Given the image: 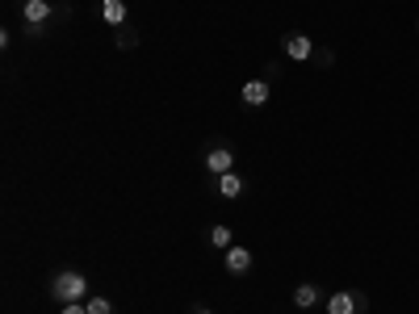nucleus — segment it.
Masks as SVG:
<instances>
[{
  "label": "nucleus",
  "instance_id": "f257e3e1",
  "mask_svg": "<svg viewBox=\"0 0 419 314\" xmlns=\"http://www.w3.org/2000/svg\"><path fill=\"white\" fill-rule=\"evenodd\" d=\"M50 293H55V302H63V306H67V302H89V298H93V293H89V276H84V272H55V276H50Z\"/></svg>",
  "mask_w": 419,
  "mask_h": 314
},
{
  "label": "nucleus",
  "instance_id": "f03ea898",
  "mask_svg": "<svg viewBox=\"0 0 419 314\" xmlns=\"http://www.w3.org/2000/svg\"><path fill=\"white\" fill-rule=\"evenodd\" d=\"M50 17H55V4L50 0H21V21L30 26V34H38Z\"/></svg>",
  "mask_w": 419,
  "mask_h": 314
},
{
  "label": "nucleus",
  "instance_id": "7ed1b4c3",
  "mask_svg": "<svg viewBox=\"0 0 419 314\" xmlns=\"http://www.w3.org/2000/svg\"><path fill=\"white\" fill-rule=\"evenodd\" d=\"M365 306H369V302H365V293H357V289H340V293L327 298V314H361Z\"/></svg>",
  "mask_w": 419,
  "mask_h": 314
},
{
  "label": "nucleus",
  "instance_id": "20e7f679",
  "mask_svg": "<svg viewBox=\"0 0 419 314\" xmlns=\"http://www.w3.org/2000/svg\"><path fill=\"white\" fill-rule=\"evenodd\" d=\"M206 172H210V176H227V172H235V151L231 147H210Z\"/></svg>",
  "mask_w": 419,
  "mask_h": 314
},
{
  "label": "nucleus",
  "instance_id": "39448f33",
  "mask_svg": "<svg viewBox=\"0 0 419 314\" xmlns=\"http://www.w3.org/2000/svg\"><path fill=\"white\" fill-rule=\"evenodd\" d=\"M285 55H289L294 63H306V59H315V43H311L306 34H289V38H285Z\"/></svg>",
  "mask_w": 419,
  "mask_h": 314
},
{
  "label": "nucleus",
  "instance_id": "423d86ee",
  "mask_svg": "<svg viewBox=\"0 0 419 314\" xmlns=\"http://www.w3.org/2000/svg\"><path fill=\"white\" fill-rule=\"evenodd\" d=\"M223 264H227V272H231V276H243V272L252 269V252L235 243V247H227V260H223Z\"/></svg>",
  "mask_w": 419,
  "mask_h": 314
},
{
  "label": "nucleus",
  "instance_id": "0eeeda50",
  "mask_svg": "<svg viewBox=\"0 0 419 314\" xmlns=\"http://www.w3.org/2000/svg\"><path fill=\"white\" fill-rule=\"evenodd\" d=\"M239 96H243V105H252V109H260V105H269V84H264V80H247Z\"/></svg>",
  "mask_w": 419,
  "mask_h": 314
},
{
  "label": "nucleus",
  "instance_id": "6e6552de",
  "mask_svg": "<svg viewBox=\"0 0 419 314\" xmlns=\"http://www.w3.org/2000/svg\"><path fill=\"white\" fill-rule=\"evenodd\" d=\"M319 302H323V289H319V285H311V281H306V285H298V289H294V306L311 310V306H319Z\"/></svg>",
  "mask_w": 419,
  "mask_h": 314
},
{
  "label": "nucleus",
  "instance_id": "1a4fd4ad",
  "mask_svg": "<svg viewBox=\"0 0 419 314\" xmlns=\"http://www.w3.org/2000/svg\"><path fill=\"white\" fill-rule=\"evenodd\" d=\"M218 180V197H227V201H235V197H243V176H235V172H227V176H214Z\"/></svg>",
  "mask_w": 419,
  "mask_h": 314
},
{
  "label": "nucleus",
  "instance_id": "9d476101",
  "mask_svg": "<svg viewBox=\"0 0 419 314\" xmlns=\"http://www.w3.org/2000/svg\"><path fill=\"white\" fill-rule=\"evenodd\" d=\"M101 17H105L109 26H126V0H105V4H101Z\"/></svg>",
  "mask_w": 419,
  "mask_h": 314
},
{
  "label": "nucleus",
  "instance_id": "9b49d317",
  "mask_svg": "<svg viewBox=\"0 0 419 314\" xmlns=\"http://www.w3.org/2000/svg\"><path fill=\"white\" fill-rule=\"evenodd\" d=\"M210 243H214V247H218V252H227V247H235V230L231 226H210Z\"/></svg>",
  "mask_w": 419,
  "mask_h": 314
},
{
  "label": "nucleus",
  "instance_id": "f8f14e48",
  "mask_svg": "<svg viewBox=\"0 0 419 314\" xmlns=\"http://www.w3.org/2000/svg\"><path fill=\"white\" fill-rule=\"evenodd\" d=\"M84 306H89V314H113V302H109L105 293H93V298H89Z\"/></svg>",
  "mask_w": 419,
  "mask_h": 314
},
{
  "label": "nucleus",
  "instance_id": "ddd939ff",
  "mask_svg": "<svg viewBox=\"0 0 419 314\" xmlns=\"http://www.w3.org/2000/svg\"><path fill=\"white\" fill-rule=\"evenodd\" d=\"M59 314H89V306H84V302H67Z\"/></svg>",
  "mask_w": 419,
  "mask_h": 314
},
{
  "label": "nucleus",
  "instance_id": "4468645a",
  "mask_svg": "<svg viewBox=\"0 0 419 314\" xmlns=\"http://www.w3.org/2000/svg\"><path fill=\"white\" fill-rule=\"evenodd\" d=\"M193 314H214V310H193Z\"/></svg>",
  "mask_w": 419,
  "mask_h": 314
}]
</instances>
